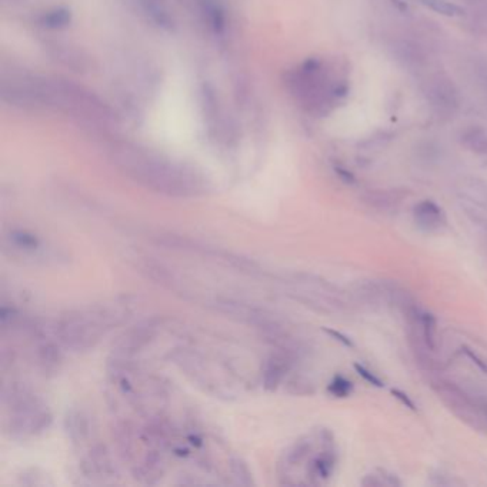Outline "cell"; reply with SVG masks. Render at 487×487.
<instances>
[{"label":"cell","instance_id":"cell-1","mask_svg":"<svg viewBox=\"0 0 487 487\" xmlns=\"http://www.w3.org/2000/svg\"><path fill=\"white\" fill-rule=\"evenodd\" d=\"M0 98L15 109L63 113L90 128L106 129L116 123L113 109L92 90L13 66L0 75Z\"/></svg>","mask_w":487,"mask_h":487},{"label":"cell","instance_id":"cell-2","mask_svg":"<svg viewBox=\"0 0 487 487\" xmlns=\"http://www.w3.org/2000/svg\"><path fill=\"white\" fill-rule=\"evenodd\" d=\"M107 156L125 176L156 193L170 197H199L209 192V181L197 167L149 147L112 140L107 144Z\"/></svg>","mask_w":487,"mask_h":487},{"label":"cell","instance_id":"cell-3","mask_svg":"<svg viewBox=\"0 0 487 487\" xmlns=\"http://www.w3.org/2000/svg\"><path fill=\"white\" fill-rule=\"evenodd\" d=\"M128 315L129 304L126 301L93 304L69 310L56 320V340L75 353L92 350L112 329L123 323Z\"/></svg>","mask_w":487,"mask_h":487},{"label":"cell","instance_id":"cell-4","mask_svg":"<svg viewBox=\"0 0 487 487\" xmlns=\"http://www.w3.org/2000/svg\"><path fill=\"white\" fill-rule=\"evenodd\" d=\"M8 403V430L12 437L24 440L35 437L52 424V412L47 403L27 387L13 384L3 391Z\"/></svg>","mask_w":487,"mask_h":487},{"label":"cell","instance_id":"cell-5","mask_svg":"<svg viewBox=\"0 0 487 487\" xmlns=\"http://www.w3.org/2000/svg\"><path fill=\"white\" fill-rule=\"evenodd\" d=\"M2 245L5 255L26 266L59 267L69 259L65 250L27 229L12 227L5 233Z\"/></svg>","mask_w":487,"mask_h":487},{"label":"cell","instance_id":"cell-6","mask_svg":"<svg viewBox=\"0 0 487 487\" xmlns=\"http://www.w3.org/2000/svg\"><path fill=\"white\" fill-rule=\"evenodd\" d=\"M292 95L308 110L323 113L330 105L333 90L323 63L317 59H309L286 77Z\"/></svg>","mask_w":487,"mask_h":487},{"label":"cell","instance_id":"cell-7","mask_svg":"<svg viewBox=\"0 0 487 487\" xmlns=\"http://www.w3.org/2000/svg\"><path fill=\"white\" fill-rule=\"evenodd\" d=\"M202 105L204 109L206 123L210 135L216 142H229L232 137L229 119L219 103V98H216L215 90L210 86H204L202 89Z\"/></svg>","mask_w":487,"mask_h":487},{"label":"cell","instance_id":"cell-8","mask_svg":"<svg viewBox=\"0 0 487 487\" xmlns=\"http://www.w3.org/2000/svg\"><path fill=\"white\" fill-rule=\"evenodd\" d=\"M80 472L90 481H105L116 476V467L106 447L100 443L93 444L80 460Z\"/></svg>","mask_w":487,"mask_h":487},{"label":"cell","instance_id":"cell-9","mask_svg":"<svg viewBox=\"0 0 487 487\" xmlns=\"http://www.w3.org/2000/svg\"><path fill=\"white\" fill-rule=\"evenodd\" d=\"M129 3L151 26L166 32L174 29L176 22L167 0H129Z\"/></svg>","mask_w":487,"mask_h":487},{"label":"cell","instance_id":"cell-10","mask_svg":"<svg viewBox=\"0 0 487 487\" xmlns=\"http://www.w3.org/2000/svg\"><path fill=\"white\" fill-rule=\"evenodd\" d=\"M293 350L280 349L270 354L263 363L262 369V382L267 390H276L278 386L283 382L287 372L292 368Z\"/></svg>","mask_w":487,"mask_h":487},{"label":"cell","instance_id":"cell-11","mask_svg":"<svg viewBox=\"0 0 487 487\" xmlns=\"http://www.w3.org/2000/svg\"><path fill=\"white\" fill-rule=\"evenodd\" d=\"M45 49L54 62H59L73 72H86L90 66L87 54L68 43L49 42L46 43Z\"/></svg>","mask_w":487,"mask_h":487},{"label":"cell","instance_id":"cell-12","mask_svg":"<svg viewBox=\"0 0 487 487\" xmlns=\"http://www.w3.org/2000/svg\"><path fill=\"white\" fill-rule=\"evenodd\" d=\"M65 426L68 437L75 446L83 447L93 437V420H90L89 413L83 409H70L66 414Z\"/></svg>","mask_w":487,"mask_h":487},{"label":"cell","instance_id":"cell-13","mask_svg":"<svg viewBox=\"0 0 487 487\" xmlns=\"http://www.w3.org/2000/svg\"><path fill=\"white\" fill-rule=\"evenodd\" d=\"M203 24L211 33L222 35L226 30V12L220 0H192Z\"/></svg>","mask_w":487,"mask_h":487},{"label":"cell","instance_id":"cell-14","mask_svg":"<svg viewBox=\"0 0 487 487\" xmlns=\"http://www.w3.org/2000/svg\"><path fill=\"white\" fill-rule=\"evenodd\" d=\"M414 220L423 230H436L444 222L442 209L432 200H424L414 207Z\"/></svg>","mask_w":487,"mask_h":487},{"label":"cell","instance_id":"cell-15","mask_svg":"<svg viewBox=\"0 0 487 487\" xmlns=\"http://www.w3.org/2000/svg\"><path fill=\"white\" fill-rule=\"evenodd\" d=\"M70 22H72V13L66 8H54V9L46 10L35 19V23L38 26L49 30L65 29L70 24Z\"/></svg>","mask_w":487,"mask_h":487},{"label":"cell","instance_id":"cell-16","mask_svg":"<svg viewBox=\"0 0 487 487\" xmlns=\"http://www.w3.org/2000/svg\"><path fill=\"white\" fill-rule=\"evenodd\" d=\"M230 473H232V477L234 479V481L237 484H241V486H250L253 484V477H252V472L249 470L248 465L243 462L241 459L239 458H234L230 460Z\"/></svg>","mask_w":487,"mask_h":487},{"label":"cell","instance_id":"cell-17","mask_svg":"<svg viewBox=\"0 0 487 487\" xmlns=\"http://www.w3.org/2000/svg\"><path fill=\"white\" fill-rule=\"evenodd\" d=\"M463 142L473 151H477V153H481V155H487V135L483 130H477V129L469 130L463 136Z\"/></svg>","mask_w":487,"mask_h":487},{"label":"cell","instance_id":"cell-18","mask_svg":"<svg viewBox=\"0 0 487 487\" xmlns=\"http://www.w3.org/2000/svg\"><path fill=\"white\" fill-rule=\"evenodd\" d=\"M420 324L423 327V339H424L426 346H428L430 350H433L435 349V331H436L435 317L429 313H424V315H421Z\"/></svg>","mask_w":487,"mask_h":487},{"label":"cell","instance_id":"cell-19","mask_svg":"<svg viewBox=\"0 0 487 487\" xmlns=\"http://www.w3.org/2000/svg\"><path fill=\"white\" fill-rule=\"evenodd\" d=\"M421 3L430 8L432 10L442 13V15H446V16H456V15L462 13L460 8L447 2V0H421Z\"/></svg>","mask_w":487,"mask_h":487},{"label":"cell","instance_id":"cell-20","mask_svg":"<svg viewBox=\"0 0 487 487\" xmlns=\"http://www.w3.org/2000/svg\"><path fill=\"white\" fill-rule=\"evenodd\" d=\"M353 384L350 380H347L343 376H334V379L329 384V391L334 396V398H347L352 393Z\"/></svg>","mask_w":487,"mask_h":487},{"label":"cell","instance_id":"cell-21","mask_svg":"<svg viewBox=\"0 0 487 487\" xmlns=\"http://www.w3.org/2000/svg\"><path fill=\"white\" fill-rule=\"evenodd\" d=\"M354 369H356V372H357L364 380H366L368 383H370V384H373V386H376V387H383V386H384L383 382H382L375 373H372L369 369H366L364 366H361V364L356 363V364H354Z\"/></svg>","mask_w":487,"mask_h":487},{"label":"cell","instance_id":"cell-22","mask_svg":"<svg viewBox=\"0 0 487 487\" xmlns=\"http://www.w3.org/2000/svg\"><path fill=\"white\" fill-rule=\"evenodd\" d=\"M394 200H396V197H393L389 193H375L373 196H370V203L372 204H379L380 209H386L387 206L393 204Z\"/></svg>","mask_w":487,"mask_h":487},{"label":"cell","instance_id":"cell-23","mask_svg":"<svg viewBox=\"0 0 487 487\" xmlns=\"http://www.w3.org/2000/svg\"><path fill=\"white\" fill-rule=\"evenodd\" d=\"M391 394L394 396L396 399H399L406 407H409V409H412V410H416L414 403L407 398V394H405L403 391H400V390H398V389H393V390H391Z\"/></svg>","mask_w":487,"mask_h":487},{"label":"cell","instance_id":"cell-24","mask_svg":"<svg viewBox=\"0 0 487 487\" xmlns=\"http://www.w3.org/2000/svg\"><path fill=\"white\" fill-rule=\"evenodd\" d=\"M326 331H327L329 334H331L333 338H336V340H339V342L343 343L345 346H347V347H352V346H353L352 340H350L349 338H346L345 334H342V333H339V331H334V330H326Z\"/></svg>","mask_w":487,"mask_h":487}]
</instances>
